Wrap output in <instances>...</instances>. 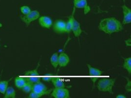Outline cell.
<instances>
[{"label": "cell", "instance_id": "2", "mask_svg": "<svg viewBox=\"0 0 131 98\" xmlns=\"http://www.w3.org/2000/svg\"><path fill=\"white\" fill-rule=\"evenodd\" d=\"M115 83V80L111 78H103L99 80L97 84V88L100 91L107 92L113 93V88Z\"/></svg>", "mask_w": 131, "mask_h": 98}, {"label": "cell", "instance_id": "13", "mask_svg": "<svg viewBox=\"0 0 131 98\" xmlns=\"http://www.w3.org/2000/svg\"><path fill=\"white\" fill-rule=\"evenodd\" d=\"M70 61L69 57L65 53H61L58 56V65L60 67H64L68 65Z\"/></svg>", "mask_w": 131, "mask_h": 98}, {"label": "cell", "instance_id": "20", "mask_svg": "<svg viewBox=\"0 0 131 98\" xmlns=\"http://www.w3.org/2000/svg\"><path fill=\"white\" fill-rule=\"evenodd\" d=\"M33 84H34L31 82L27 81L25 86L21 89L25 93H30L32 91Z\"/></svg>", "mask_w": 131, "mask_h": 98}, {"label": "cell", "instance_id": "11", "mask_svg": "<svg viewBox=\"0 0 131 98\" xmlns=\"http://www.w3.org/2000/svg\"><path fill=\"white\" fill-rule=\"evenodd\" d=\"M123 15L122 24L126 25L131 23V9L125 4L122 5Z\"/></svg>", "mask_w": 131, "mask_h": 98}, {"label": "cell", "instance_id": "7", "mask_svg": "<svg viewBox=\"0 0 131 98\" xmlns=\"http://www.w3.org/2000/svg\"><path fill=\"white\" fill-rule=\"evenodd\" d=\"M86 65L88 66L89 69L90 78L93 82L94 86L97 80L99 79L100 76L103 74V72L99 69L94 68L89 64H87Z\"/></svg>", "mask_w": 131, "mask_h": 98}, {"label": "cell", "instance_id": "16", "mask_svg": "<svg viewBox=\"0 0 131 98\" xmlns=\"http://www.w3.org/2000/svg\"><path fill=\"white\" fill-rule=\"evenodd\" d=\"M124 63L123 64V68L126 70L128 73L131 75V58H123Z\"/></svg>", "mask_w": 131, "mask_h": 98}, {"label": "cell", "instance_id": "24", "mask_svg": "<svg viewBox=\"0 0 131 98\" xmlns=\"http://www.w3.org/2000/svg\"><path fill=\"white\" fill-rule=\"evenodd\" d=\"M53 78V77H52L51 75H46L44 77H42V79L43 80V81H45V82H50L51 81L52 78Z\"/></svg>", "mask_w": 131, "mask_h": 98}, {"label": "cell", "instance_id": "1", "mask_svg": "<svg viewBox=\"0 0 131 98\" xmlns=\"http://www.w3.org/2000/svg\"><path fill=\"white\" fill-rule=\"evenodd\" d=\"M98 29L103 33L110 35L114 33L121 32L123 30V26L118 19L110 17L102 19L99 23Z\"/></svg>", "mask_w": 131, "mask_h": 98}, {"label": "cell", "instance_id": "9", "mask_svg": "<svg viewBox=\"0 0 131 98\" xmlns=\"http://www.w3.org/2000/svg\"><path fill=\"white\" fill-rule=\"evenodd\" d=\"M74 7L76 8H83L84 15H86L90 11V7L86 0H73Z\"/></svg>", "mask_w": 131, "mask_h": 98}, {"label": "cell", "instance_id": "21", "mask_svg": "<svg viewBox=\"0 0 131 98\" xmlns=\"http://www.w3.org/2000/svg\"><path fill=\"white\" fill-rule=\"evenodd\" d=\"M20 12L24 15H27L31 12V10L28 6L24 5L20 7Z\"/></svg>", "mask_w": 131, "mask_h": 98}, {"label": "cell", "instance_id": "10", "mask_svg": "<svg viewBox=\"0 0 131 98\" xmlns=\"http://www.w3.org/2000/svg\"><path fill=\"white\" fill-rule=\"evenodd\" d=\"M53 30L57 33H66V23L61 20H57L53 24Z\"/></svg>", "mask_w": 131, "mask_h": 98}, {"label": "cell", "instance_id": "17", "mask_svg": "<svg viewBox=\"0 0 131 98\" xmlns=\"http://www.w3.org/2000/svg\"><path fill=\"white\" fill-rule=\"evenodd\" d=\"M51 63L54 69H56L58 66V53H53L50 58Z\"/></svg>", "mask_w": 131, "mask_h": 98}, {"label": "cell", "instance_id": "3", "mask_svg": "<svg viewBox=\"0 0 131 98\" xmlns=\"http://www.w3.org/2000/svg\"><path fill=\"white\" fill-rule=\"evenodd\" d=\"M40 66V63H38L36 69L33 70L29 71L25 73V77L26 80L28 82H31L33 84L38 83L40 81L41 79L38 72V69Z\"/></svg>", "mask_w": 131, "mask_h": 98}, {"label": "cell", "instance_id": "23", "mask_svg": "<svg viewBox=\"0 0 131 98\" xmlns=\"http://www.w3.org/2000/svg\"><path fill=\"white\" fill-rule=\"evenodd\" d=\"M71 18L70 17L68 22L66 23V33H70L71 31Z\"/></svg>", "mask_w": 131, "mask_h": 98}, {"label": "cell", "instance_id": "28", "mask_svg": "<svg viewBox=\"0 0 131 98\" xmlns=\"http://www.w3.org/2000/svg\"><path fill=\"white\" fill-rule=\"evenodd\" d=\"M0 47H1V45H0Z\"/></svg>", "mask_w": 131, "mask_h": 98}, {"label": "cell", "instance_id": "12", "mask_svg": "<svg viewBox=\"0 0 131 98\" xmlns=\"http://www.w3.org/2000/svg\"><path fill=\"white\" fill-rule=\"evenodd\" d=\"M38 23L42 28L49 29L52 24V19L47 16H43L38 18Z\"/></svg>", "mask_w": 131, "mask_h": 98}, {"label": "cell", "instance_id": "25", "mask_svg": "<svg viewBox=\"0 0 131 98\" xmlns=\"http://www.w3.org/2000/svg\"><path fill=\"white\" fill-rule=\"evenodd\" d=\"M40 97L37 94L34 92L33 91L30 92V94L29 95V98H40Z\"/></svg>", "mask_w": 131, "mask_h": 98}, {"label": "cell", "instance_id": "22", "mask_svg": "<svg viewBox=\"0 0 131 98\" xmlns=\"http://www.w3.org/2000/svg\"><path fill=\"white\" fill-rule=\"evenodd\" d=\"M127 80V84L125 86V89L127 92L131 91V80L127 77H124Z\"/></svg>", "mask_w": 131, "mask_h": 98}, {"label": "cell", "instance_id": "26", "mask_svg": "<svg viewBox=\"0 0 131 98\" xmlns=\"http://www.w3.org/2000/svg\"><path fill=\"white\" fill-rule=\"evenodd\" d=\"M125 45L127 47H131V38L128 39L126 40L125 41Z\"/></svg>", "mask_w": 131, "mask_h": 98}, {"label": "cell", "instance_id": "4", "mask_svg": "<svg viewBox=\"0 0 131 98\" xmlns=\"http://www.w3.org/2000/svg\"><path fill=\"white\" fill-rule=\"evenodd\" d=\"M32 91L38 94L40 97L45 95H47L51 92V90L48 89L47 87L40 81L33 84Z\"/></svg>", "mask_w": 131, "mask_h": 98}, {"label": "cell", "instance_id": "18", "mask_svg": "<svg viewBox=\"0 0 131 98\" xmlns=\"http://www.w3.org/2000/svg\"><path fill=\"white\" fill-rule=\"evenodd\" d=\"M5 98H15L16 97V91L13 88L8 87L5 94Z\"/></svg>", "mask_w": 131, "mask_h": 98}, {"label": "cell", "instance_id": "19", "mask_svg": "<svg viewBox=\"0 0 131 98\" xmlns=\"http://www.w3.org/2000/svg\"><path fill=\"white\" fill-rule=\"evenodd\" d=\"M10 80L2 81L0 82V93L4 94L8 88V84Z\"/></svg>", "mask_w": 131, "mask_h": 98}, {"label": "cell", "instance_id": "14", "mask_svg": "<svg viewBox=\"0 0 131 98\" xmlns=\"http://www.w3.org/2000/svg\"><path fill=\"white\" fill-rule=\"evenodd\" d=\"M51 82L55 88H65L64 82L58 77H53Z\"/></svg>", "mask_w": 131, "mask_h": 98}, {"label": "cell", "instance_id": "8", "mask_svg": "<svg viewBox=\"0 0 131 98\" xmlns=\"http://www.w3.org/2000/svg\"><path fill=\"white\" fill-rule=\"evenodd\" d=\"M51 96L55 98H70V93L69 89L63 88H55L52 91Z\"/></svg>", "mask_w": 131, "mask_h": 98}, {"label": "cell", "instance_id": "6", "mask_svg": "<svg viewBox=\"0 0 131 98\" xmlns=\"http://www.w3.org/2000/svg\"><path fill=\"white\" fill-rule=\"evenodd\" d=\"M40 16V13L37 10L31 11L29 14L27 15H24L20 17V19L26 26H28L31 22L38 19Z\"/></svg>", "mask_w": 131, "mask_h": 98}, {"label": "cell", "instance_id": "27", "mask_svg": "<svg viewBox=\"0 0 131 98\" xmlns=\"http://www.w3.org/2000/svg\"><path fill=\"white\" fill-rule=\"evenodd\" d=\"M116 98H126V96L123 94H118L116 96Z\"/></svg>", "mask_w": 131, "mask_h": 98}, {"label": "cell", "instance_id": "5", "mask_svg": "<svg viewBox=\"0 0 131 98\" xmlns=\"http://www.w3.org/2000/svg\"><path fill=\"white\" fill-rule=\"evenodd\" d=\"M75 11V8L74 7L72 15L70 16L71 21V31L73 33L75 37H78L82 33V30L81 28L80 24L79 23V22H78L76 20V19H75L74 17Z\"/></svg>", "mask_w": 131, "mask_h": 98}, {"label": "cell", "instance_id": "15", "mask_svg": "<svg viewBox=\"0 0 131 98\" xmlns=\"http://www.w3.org/2000/svg\"><path fill=\"white\" fill-rule=\"evenodd\" d=\"M26 82L27 81L24 77H23L20 76H18L15 79V84L18 89H21L25 86Z\"/></svg>", "mask_w": 131, "mask_h": 98}]
</instances>
